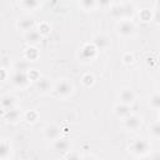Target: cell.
<instances>
[{
	"label": "cell",
	"mask_w": 160,
	"mask_h": 160,
	"mask_svg": "<svg viewBox=\"0 0 160 160\" xmlns=\"http://www.w3.org/2000/svg\"><path fill=\"white\" fill-rule=\"evenodd\" d=\"M111 14L115 18L125 20L126 18H129L134 14V6L131 4H128V2H124V4L122 2H116L111 8Z\"/></svg>",
	"instance_id": "6da1fadb"
},
{
	"label": "cell",
	"mask_w": 160,
	"mask_h": 160,
	"mask_svg": "<svg viewBox=\"0 0 160 160\" xmlns=\"http://www.w3.org/2000/svg\"><path fill=\"white\" fill-rule=\"evenodd\" d=\"M136 31V26L131 20H120L116 25V32L121 36H131Z\"/></svg>",
	"instance_id": "7a4b0ae2"
},
{
	"label": "cell",
	"mask_w": 160,
	"mask_h": 160,
	"mask_svg": "<svg viewBox=\"0 0 160 160\" xmlns=\"http://www.w3.org/2000/svg\"><path fill=\"white\" fill-rule=\"evenodd\" d=\"M72 90H74V86H72L71 81H69L66 79H61L60 81H58L54 88L55 94L60 98H68L69 95H71Z\"/></svg>",
	"instance_id": "3957f363"
},
{
	"label": "cell",
	"mask_w": 160,
	"mask_h": 160,
	"mask_svg": "<svg viewBox=\"0 0 160 160\" xmlns=\"http://www.w3.org/2000/svg\"><path fill=\"white\" fill-rule=\"evenodd\" d=\"M150 149H151L150 144L144 139H139V140L134 141L130 146L131 152L135 155H139V156H145L150 151Z\"/></svg>",
	"instance_id": "277c9868"
},
{
	"label": "cell",
	"mask_w": 160,
	"mask_h": 160,
	"mask_svg": "<svg viewBox=\"0 0 160 160\" xmlns=\"http://www.w3.org/2000/svg\"><path fill=\"white\" fill-rule=\"evenodd\" d=\"M96 51L98 49L94 46V44H85L81 49H80V59L82 61H90L96 56Z\"/></svg>",
	"instance_id": "5b68a950"
},
{
	"label": "cell",
	"mask_w": 160,
	"mask_h": 160,
	"mask_svg": "<svg viewBox=\"0 0 160 160\" xmlns=\"http://www.w3.org/2000/svg\"><path fill=\"white\" fill-rule=\"evenodd\" d=\"M34 25H35V20H34V18L30 16V15H24V16H21V18L18 20V22H16L18 29L21 30V31H26V32L30 31V30H32Z\"/></svg>",
	"instance_id": "8992f818"
},
{
	"label": "cell",
	"mask_w": 160,
	"mask_h": 160,
	"mask_svg": "<svg viewBox=\"0 0 160 160\" xmlns=\"http://www.w3.org/2000/svg\"><path fill=\"white\" fill-rule=\"evenodd\" d=\"M119 99H120L121 104H125V105L130 106L135 101V92L130 88H122L119 91Z\"/></svg>",
	"instance_id": "52a82bcc"
},
{
	"label": "cell",
	"mask_w": 160,
	"mask_h": 160,
	"mask_svg": "<svg viewBox=\"0 0 160 160\" xmlns=\"http://www.w3.org/2000/svg\"><path fill=\"white\" fill-rule=\"evenodd\" d=\"M62 131H61V129L56 125V124H49V125H46L45 126V129H44V135H45V138L46 139H49V140H58V139H60V134H61Z\"/></svg>",
	"instance_id": "ba28073f"
},
{
	"label": "cell",
	"mask_w": 160,
	"mask_h": 160,
	"mask_svg": "<svg viewBox=\"0 0 160 160\" xmlns=\"http://www.w3.org/2000/svg\"><path fill=\"white\" fill-rule=\"evenodd\" d=\"M29 76L26 72H22V71H15V74L12 75L11 78V81L15 86L18 88H25L28 84H29Z\"/></svg>",
	"instance_id": "9c48e42d"
},
{
	"label": "cell",
	"mask_w": 160,
	"mask_h": 160,
	"mask_svg": "<svg viewBox=\"0 0 160 160\" xmlns=\"http://www.w3.org/2000/svg\"><path fill=\"white\" fill-rule=\"evenodd\" d=\"M92 44H94V46H95L98 50H104V49H106V48L110 45V39H109V36H106L105 34H98V35L94 38Z\"/></svg>",
	"instance_id": "30bf717a"
},
{
	"label": "cell",
	"mask_w": 160,
	"mask_h": 160,
	"mask_svg": "<svg viewBox=\"0 0 160 160\" xmlns=\"http://www.w3.org/2000/svg\"><path fill=\"white\" fill-rule=\"evenodd\" d=\"M54 150L58 151V152H69L70 151V148H71V144L68 139H64V138H60L58 140L54 141V145H52Z\"/></svg>",
	"instance_id": "8fae6325"
},
{
	"label": "cell",
	"mask_w": 160,
	"mask_h": 160,
	"mask_svg": "<svg viewBox=\"0 0 160 160\" xmlns=\"http://www.w3.org/2000/svg\"><path fill=\"white\" fill-rule=\"evenodd\" d=\"M35 85H36L38 91L42 92V94H45V92H48V91H50L52 89V85H51V81H50L49 78H40L35 82Z\"/></svg>",
	"instance_id": "7c38bea8"
},
{
	"label": "cell",
	"mask_w": 160,
	"mask_h": 160,
	"mask_svg": "<svg viewBox=\"0 0 160 160\" xmlns=\"http://www.w3.org/2000/svg\"><path fill=\"white\" fill-rule=\"evenodd\" d=\"M140 124H141V120L136 115H129L128 118L124 119V125L129 130H136L140 126Z\"/></svg>",
	"instance_id": "4fadbf2b"
},
{
	"label": "cell",
	"mask_w": 160,
	"mask_h": 160,
	"mask_svg": "<svg viewBox=\"0 0 160 160\" xmlns=\"http://www.w3.org/2000/svg\"><path fill=\"white\" fill-rule=\"evenodd\" d=\"M25 40H26V42H28L30 46L36 45V44L40 42V40H41V34H40L38 30H34V29H32V30L25 32Z\"/></svg>",
	"instance_id": "5bb4252c"
},
{
	"label": "cell",
	"mask_w": 160,
	"mask_h": 160,
	"mask_svg": "<svg viewBox=\"0 0 160 160\" xmlns=\"http://www.w3.org/2000/svg\"><path fill=\"white\" fill-rule=\"evenodd\" d=\"M114 111H115V114L119 116V118H122V119H125V118H128L129 115H131L130 114V106L129 105H125V104H118V105H115V108H114Z\"/></svg>",
	"instance_id": "9a60e30c"
},
{
	"label": "cell",
	"mask_w": 160,
	"mask_h": 160,
	"mask_svg": "<svg viewBox=\"0 0 160 160\" xmlns=\"http://www.w3.org/2000/svg\"><path fill=\"white\" fill-rule=\"evenodd\" d=\"M15 104H16V100H15V98L11 96V95H4V96L1 98V106H2V109H4L5 111L14 109V108H15Z\"/></svg>",
	"instance_id": "2e32d148"
},
{
	"label": "cell",
	"mask_w": 160,
	"mask_h": 160,
	"mask_svg": "<svg viewBox=\"0 0 160 160\" xmlns=\"http://www.w3.org/2000/svg\"><path fill=\"white\" fill-rule=\"evenodd\" d=\"M0 156H1V160H8L11 156V145L6 140H2L1 141V145H0Z\"/></svg>",
	"instance_id": "e0dca14e"
},
{
	"label": "cell",
	"mask_w": 160,
	"mask_h": 160,
	"mask_svg": "<svg viewBox=\"0 0 160 160\" xmlns=\"http://www.w3.org/2000/svg\"><path fill=\"white\" fill-rule=\"evenodd\" d=\"M4 116H5V119H6L8 121H10V122H15V121H18L19 118H20V111H19L16 108H14V109H11V110L5 111Z\"/></svg>",
	"instance_id": "ac0fdd59"
},
{
	"label": "cell",
	"mask_w": 160,
	"mask_h": 160,
	"mask_svg": "<svg viewBox=\"0 0 160 160\" xmlns=\"http://www.w3.org/2000/svg\"><path fill=\"white\" fill-rule=\"evenodd\" d=\"M38 58H39V51H38L36 48H34V46H29V48L25 50V59H26V60L35 61Z\"/></svg>",
	"instance_id": "d6986e66"
},
{
	"label": "cell",
	"mask_w": 160,
	"mask_h": 160,
	"mask_svg": "<svg viewBox=\"0 0 160 160\" xmlns=\"http://www.w3.org/2000/svg\"><path fill=\"white\" fill-rule=\"evenodd\" d=\"M149 104L152 109L155 110H160V92H155L150 96L149 99Z\"/></svg>",
	"instance_id": "ffe728a7"
},
{
	"label": "cell",
	"mask_w": 160,
	"mask_h": 160,
	"mask_svg": "<svg viewBox=\"0 0 160 160\" xmlns=\"http://www.w3.org/2000/svg\"><path fill=\"white\" fill-rule=\"evenodd\" d=\"M39 118V114L35 111V110H29L26 114H25V120L29 121V122H34L36 121Z\"/></svg>",
	"instance_id": "44dd1931"
},
{
	"label": "cell",
	"mask_w": 160,
	"mask_h": 160,
	"mask_svg": "<svg viewBox=\"0 0 160 160\" xmlns=\"http://www.w3.org/2000/svg\"><path fill=\"white\" fill-rule=\"evenodd\" d=\"M150 132L152 134V136L160 138V121H156V122L151 124V126H150Z\"/></svg>",
	"instance_id": "7402d4cb"
},
{
	"label": "cell",
	"mask_w": 160,
	"mask_h": 160,
	"mask_svg": "<svg viewBox=\"0 0 160 160\" xmlns=\"http://www.w3.org/2000/svg\"><path fill=\"white\" fill-rule=\"evenodd\" d=\"M21 5H22L24 8H26V9L32 10V9H36L40 4H39L38 1H35V0H25V1H21Z\"/></svg>",
	"instance_id": "603a6c76"
},
{
	"label": "cell",
	"mask_w": 160,
	"mask_h": 160,
	"mask_svg": "<svg viewBox=\"0 0 160 160\" xmlns=\"http://www.w3.org/2000/svg\"><path fill=\"white\" fill-rule=\"evenodd\" d=\"M15 68H16V71H22V72H26L28 69H29V64L24 60H20L15 64Z\"/></svg>",
	"instance_id": "cb8c5ba5"
},
{
	"label": "cell",
	"mask_w": 160,
	"mask_h": 160,
	"mask_svg": "<svg viewBox=\"0 0 160 160\" xmlns=\"http://www.w3.org/2000/svg\"><path fill=\"white\" fill-rule=\"evenodd\" d=\"M95 5H96V2L92 1V0H84V1L80 2V6H81L84 10H91V9L95 8Z\"/></svg>",
	"instance_id": "d4e9b609"
},
{
	"label": "cell",
	"mask_w": 160,
	"mask_h": 160,
	"mask_svg": "<svg viewBox=\"0 0 160 160\" xmlns=\"http://www.w3.org/2000/svg\"><path fill=\"white\" fill-rule=\"evenodd\" d=\"M38 31L41 34V36H42V35H48V34H50V26H49L46 22H41V24L39 25Z\"/></svg>",
	"instance_id": "484cf974"
},
{
	"label": "cell",
	"mask_w": 160,
	"mask_h": 160,
	"mask_svg": "<svg viewBox=\"0 0 160 160\" xmlns=\"http://www.w3.org/2000/svg\"><path fill=\"white\" fill-rule=\"evenodd\" d=\"M81 80H82V84H84L85 86H91V85L94 84V76H92L91 74H85Z\"/></svg>",
	"instance_id": "4316f807"
},
{
	"label": "cell",
	"mask_w": 160,
	"mask_h": 160,
	"mask_svg": "<svg viewBox=\"0 0 160 160\" xmlns=\"http://www.w3.org/2000/svg\"><path fill=\"white\" fill-rule=\"evenodd\" d=\"M152 16H154V15L151 14L150 10H141V11H140V18H141V20H144V21L151 20Z\"/></svg>",
	"instance_id": "83f0119b"
},
{
	"label": "cell",
	"mask_w": 160,
	"mask_h": 160,
	"mask_svg": "<svg viewBox=\"0 0 160 160\" xmlns=\"http://www.w3.org/2000/svg\"><path fill=\"white\" fill-rule=\"evenodd\" d=\"M28 76H29V79L30 80H32V81H38L41 76H40V74L36 71V70H34V69H31V70H29V74H28Z\"/></svg>",
	"instance_id": "f1b7e54d"
},
{
	"label": "cell",
	"mask_w": 160,
	"mask_h": 160,
	"mask_svg": "<svg viewBox=\"0 0 160 160\" xmlns=\"http://www.w3.org/2000/svg\"><path fill=\"white\" fill-rule=\"evenodd\" d=\"M82 156H80L76 151H69L66 154V160H81Z\"/></svg>",
	"instance_id": "f546056e"
},
{
	"label": "cell",
	"mask_w": 160,
	"mask_h": 160,
	"mask_svg": "<svg viewBox=\"0 0 160 160\" xmlns=\"http://www.w3.org/2000/svg\"><path fill=\"white\" fill-rule=\"evenodd\" d=\"M122 60H124L125 64H131V62L134 61V56H132L130 52H126V54L122 56Z\"/></svg>",
	"instance_id": "4dcf8cb0"
},
{
	"label": "cell",
	"mask_w": 160,
	"mask_h": 160,
	"mask_svg": "<svg viewBox=\"0 0 160 160\" xmlns=\"http://www.w3.org/2000/svg\"><path fill=\"white\" fill-rule=\"evenodd\" d=\"M152 19H154V20H155L158 24H160V10H155Z\"/></svg>",
	"instance_id": "1f68e13d"
},
{
	"label": "cell",
	"mask_w": 160,
	"mask_h": 160,
	"mask_svg": "<svg viewBox=\"0 0 160 160\" xmlns=\"http://www.w3.org/2000/svg\"><path fill=\"white\" fill-rule=\"evenodd\" d=\"M151 160H160V152H155L151 155Z\"/></svg>",
	"instance_id": "d6a6232c"
},
{
	"label": "cell",
	"mask_w": 160,
	"mask_h": 160,
	"mask_svg": "<svg viewBox=\"0 0 160 160\" xmlns=\"http://www.w3.org/2000/svg\"><path fill=\"white\" fill-rule=\"evenodd\" d=\"M81 160H95V158L92 155H85V156H82Z\"/></svg>",
	"instance_id": "836d02e7"
},
{
	"label": "cell",
	"mask_w": 160,
	"mask_h": 160,
	"mask_svg": "<svg viewBox=\"0 0 160 160\" xmlns=\"http://www.w3.org/2000/svg\"><path fill=\"white\" fill-rule=\"evenodd\" d=\"M0 71H1V78H0V80H2V81H4V80H5V69L2 68Z\"/></svg>",
	"instance_id": "e575fe53"
},
{
	"label": "cell",
	"mask_w": 160,
	"mask_h": 160,
	"mask_svg": "<svg viewBox=\"0 0 160 160\" xmlns=\"http://www.w3.org/2000/svg\"><path fill=\"white\" fill-rule=\"evenodd\" d=\"M140 160H151V156L145 155V156H141V159H140Z\"/></svg>",
	"instance_id": "d590c367"
},
{
	"label": "cell",
	"mask_w": 160,
	"mask_h": 160,
	"mask_svg": "<svg viewBox=\"0 0 160 160\" xmlns=\"http://www.w3.org/2000/svg\"><path fill=\"white\" fill-rule=\"evenodd\" d=\"M155 8H156V10H160V1L155 2Z\"/></svg>",
	"instance_id": "8d00e7d4"
},
{
	"label": "cell",
	"mask_w": 160,
	"mask_h": 160,
	"mask_svg": "<svg viewBox=\"0 0 160 160\" xmlns=\"http://www.w3.org/2000/svg\"><path fill=\"white\" fill-rule=\"evenodd\" d=\"M159 121H160V112H159Z\"/></svg>",
	"instance_id": "74e56055"
},
{
	"label": "cell",
	"mask_w": 160,
	"mask_h": 160,
	"mask_svg": "<svg viewBox=\"0 0 160 160\" xmlns=\"http://www.w3.org/2000/svg\"><path fill=\"white\" fill-rule=\"evenodd\" d=\"M159 90H160V82H159Z\"/></svg>",
	"instance_id": "f35d334b"
}]
</instances>
